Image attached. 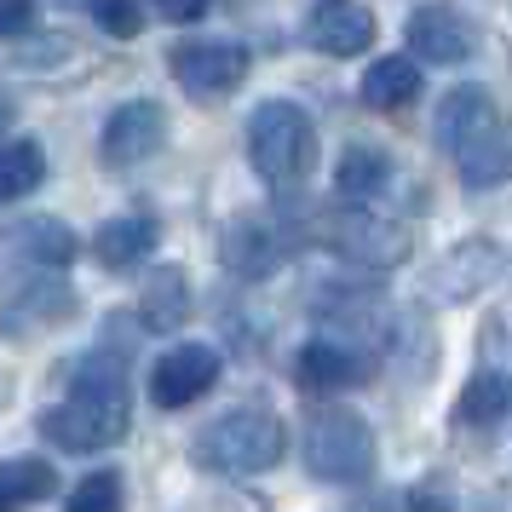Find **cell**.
<instances>
[{
  "instance_id": "6da1fadb",
  "label": "cell",
  "mask_w": 512,
  "mask_h": 512,
  "mask_svg": "<svg viewBox=\"0 0 512 512\" xmlns=\"http://www.w3.org/2000/svg\"><path fill=\"white\" fill-rule=\"evenodd\" d=\"M127 351H133L127 340H110V346L75 357L70 397L41 415V438L70 449V455H93V449H110V443L127 438V426H133V409H127Z\"/></svg>"
},
{
  "instance_id": "7a4b0ae2",
  "label": "cell",
  "mask_w": 512,
  "mask_h": 512,
  "mask_svg": "<svg viewBox=\"0 0 512 512\" xmlns=\"http://www.w3.org/2000/svg\"><path fill=\"white\" fill-rule=\"evenodd\" d=\"M432 127H438V144L449 150V162H455L466 190H495L507 179V167H512L507 121L495 110V93L489 87H478V81L449 87Z\"/></svg>"
},
{
  "instance_id": "3957f363",
  "label": "cell",
  "mask_w": 512,
  "mask_h": 512,
  "mask_svg": "<svg viewBox=\"0 0 512 512\" xmlns=\"http://www.w3.org/2000/svg\"><path fill=\"white\" fill-rule=\"evenodd\" d=\"M317 121L305 116L300 104H288V98H265L248 121V156H254V173L265 185H300L311 179V167H317Z\"/></svg>"
},
{
  "instance_id": "277c9868",
  "label": "cell",
  "mask_w": 512,
  "mask_h": 512,
  "mask_svg": "<svg viewBox=\"0 0 512 512\" xmlns=\"http://www.w3.org/2000/svg\"><path fill=\"white\" fill-rule=\"evenodd\" d=\"M305 472L317 484H369L374 478V426L346 403H323L305 420Z\"/></svg>"
},
{
  "instance_id": "5b68a950",
  "label": "cell",
  "mask_w": 512,
  "mask_h": 512,
  "mask_svg": "<svg viewBox=\"0 0 512 512\" xmlns=\"http://www.w3.org/2000/svg\"><path fill=\"white\" fill-rule=\"evenodd\" d=\"M196 466L208 472H231V478H248V472H271V466L288 455V426H282L271 409H231L219 415L196 438Z\"/></svg>"
},
{
  "instance_id": "8992f818",
  "label": "cell",
  "mask_w": 512,
  "mask_h": 512,
  "mask_svg": "<svg viewBox=\"0 0 512 512\" xmlns=\"http://www.w3.org/2000/svg\"><path fill=\"white\" fill-rule=\"evenodd\" d=\"M167 70L173 81L185 87L190 98H231L248 70H254V58L242 41H225V35H196V41H179V47L167 52Z\"/></svg>"
},
{
  "instance_id": "52a82bcc",
  "label": "cell",
  "mask_w": 512,
  "mask_h": 512,
  "mask_svg": "<svg viewBox=\"0 0 512 512\" xmlns=\"http://www.w3.org/2000/svg\"><path fill=\"white\" fill-rule=\"evenodd\" d=\"M323 231H328V242H334V254H346L351 265H363V271H392V265L409 259V225H397V219L363 208V202L340 208Z\"/></svg>"
},
{
  "instance_id": "ba28073f",
  "label": "cell",
  "mask_w": 512,
  "mask_h": 512,
  "mask_svg": "<svg viewBox=\"0 0 512 512\" xmlns=\"http://www.w3.org/2000/svg\"><path fill=\"white\" fill-rule=\"evenodd\" d=\"M374 374V351L357 346V340H340V334H317L294 351V380H300L305 397H340L351 386H363Z\"/></svg>"
},
{
  "instance_id": "9c48e42d",
  "label": "cell",
  "mask_w": 512,
  "mask_h": 512,
  "mask_svg": "<svg viewBox=\"0 0 512 512\" xmlns=\"http://www.w3.org/2000/svg\"><path fill=\"white\" fill-rule=\"evenodd\" d=\"M219 259L242 282L277 277L282 259H288V225H282L277 213H236L231 225H225V236H219Z\"/></svg>"
},
{
  "instance_id": "30bf717a",
  "label": "cell",
  "mask_w": 512,
  "mask_h": 512,
  "mask_svg": "<svg viewBox=\"0 0 512 512\" xmlns=\"http://www.w3.org/2000/svg\"><path fill=\"white\" fill-rule=\"evenodd\" d=\"M403 41H409L415 64H466L478 52V24L466 18L455 0H426V6L409 12Z\"/></svg>"
},
{
  "instance_id": "8fae6325",
  "label": "cell",
  "mask_w": 512,
  "mask_h": 512,
  "mask_svg": "<svg viewBox=\"0 0 512 512\" xmlns=\"http://www.w3.org/2000/svg\"><path fill=\"white\" fill-rule=\"evenodd\" d=\"M167 144V110L156 98H127L116 116L104 121V139H98V162L104 167H139L150 162Z\"/></svg>"
},
{
  "instance_id": "7c38bea8",
  "label": "cell",
  "mask_w": 512,
  "mask_h": 512,
  "mask_svg": "<svg viewBox=\"0 0 512 512\" xmlns=\"http://www.w3.org/2000/svg\"><path fill=\"white\" fill-rule=\"evenodd\" d=\"M213 386H219V351L202 346V340H185V346L162 351L156 369H150V403L156 409H190Z\"/></svg>"
},
{
  "instance_id": "4fadbf2b",
  "label": "cell",
  "mask_w": 512,
  "mask_h": 512,
  "mask_svg": "<svg viewBox=\"0 0 512 512\" xmlns=\"http://www.w3.org/2000/svg\"><path fill=\"white\" fill-rule=\"evenodd\" d=\"M305 41L323 58H363L374 47V12L363 0H317L305 18Z\"/></svg>"
},
{
  "instance_id": "5bb4252c",
  "label": "cell",
  "mask_w": 512,
  "mask_h": 512,
  "mask_svg": "<svg viewBox=\"0 0 512 512\" xmlns=\"http://www.w3.org/2000/svg\"><path fill=\"white\" fill-rule=\"evenodd\" d=\"M75 311H81V300H75L70 282H58V271H41V277L24 282L12 294V305L0 311V334H41V328L70 323Z\"/></svg>"
},
{
  "instance_id": "9a60e30c",
  "label": "cell",
  "mask_w": 512,
  "mask_h": 512,
  "mask_svg": "<svg viewBox=\"0 0 512 512\" xmlns=\"http://www.w3.org/2000/svg\"><path fill=\"white\" fill-rule=\"evenodd\" d=\"M6 248L35 265V271H64L75 254H81V236L64 225V219H52V213H35V219H12L6 225Z\"/></svg>"
},
{
  "instance_id": "2e32d148",
  "label": "cell",
  "mask_w": 512,
  "mask_h": 512,
  "mask_svg": "<svg viewBox=\"0 0 512 512\" xmlns=\"http://www.w3.org/2000/svg\"><path fill=\"white\" fill-rule=\"evenodd\" d=\"M156 248V219L150 213H121V219H104L93 236V259L104 271H133L144 254Z\"/></svg>"
},
{
  "instance_id": "e0dca14e",
  "label": "cell",
  "mask_w": 512,
  "mask_h": 512,
  "mask_svg": "<svg viewBox=\"0 0 512 512\" xmlns=\"http://www.w3.org/2000/svg\"><path fill=\"white\" fill-rule=\"evenodd\" d=\"M420 87H426L420 64L392 52V58H374L369 70H363V87H357V93H363L369 110H409V104L420 98Z\"/></svg>"
},
{
  "instance_id": "ac0fdd59",
  "label": "cell",
  "mask_w": 512,
  "mask_h": 512,
  "mask_svg": "<svg viewBox=\"0 0 512 512\" xmlns=\"http://www.w3.org/2000/svg\"><path fill=\"white\" fill-rule=\"evenodd\" d=\"M47 495H58V466L41 455H12L0 461V512H24L41 507Z\"/></svg>"
},
{
  "instance_id": "d6986e66",
  "label": "cell",
  "mask_w": 512,
  "mask_h": 512,
  "mask_svg": "<svg viewBox=\"0 0 512 512\" xmlns=\"http://www.w3.org/2000/svg\"><path fill=\"white\" fill-rule=\"evenodd\" d=\"M139 317L150 334H173V328L190 317V282L179 265H162V271H150V282H144V305Z\"/></svg>"
},
{
  "instance_id": "ffe728a7",
  "label": "cell",
  "mask_w": 512,
  "mask_h": 512,
  "mask_svg": "<svg viewBox=\"0 0 512 512\" xmlns=\"http://www.w3.org/2000/svg\"><path fill=\"white\" fill-rule=\"evenodd\" d=\"M392 185V162L369 150V144H351L340 167H334V190L346 196V202H380V190Z\"/></svg>"
},
{
  "instance_id": "44dd1931",
  "label": "cell",
  "mask_w": 512,
  "mask_h": 512,
  "mask_svg": "<svg viewBox=\"0 0 512 512\" xmlns=\"http://www.w3.org/2000/svg\"><path fill=\"white\" fill-rule=\"evenodd\" d=\"M47 179V150L35 139H0V208L24 202L29 190H41Z\"/></svg>"
},
{
  "instance_id": "7402d4cb",
  "label": "cell",
  "mask_w": 512,
  "mask_h": 512,
  "mask_svg": "<svg viewBox=\"0 0 512 512\" xmlns=\"http://www.w3.org/2000/svg\"><path fill=\"white\" fill-rule=\"evenodd\" d=\"M507 374L501 369H484L472 374L461 386V403H455V420H466V426H495V420H507Z\"/></svg>"
},
{
  "instance_id": "603a6c76",
  "label": "cell",
  "mask_w": 512,
  "mask_h": 512,
  "mask_svg": "<svg viewBox=\"0 0 512 512\" xmlns=\"http://www.w3.org/2000/svg\"><path fill=\"white\" fill-rule=\"evenodd\" d=\"M64 512H127V484H121V472H87V478L70 489Z\"/></svg>"
},
{
  "instance_id": "cb8c5ba5",
  "label": "cell",
  "mask_w": 512,
  "mask_h": 512,
  "mask_svg": "<svg viewBox=\"0 0 512 512\" xmlns=\"http://www.w3.org/2000/svg\"><path fill=\"white\" fill-rule=\"evenodd\" d=\"M87 12H93V24L104 35H116V41H133L144 29V0H81Z\"/></svg>"
},
{
  "instance_id": "d4e9b609",
  "label": "cell",
  "mask_w": 512,
  "mask_h": 512,
  "mask_svg": "<svg viewBox=\"0 0 512 512\" xmlns=\"http://www.w3.org/2000/svg\"><path fill=\"white\" fill-rule=\"evenodd\" d=\"M403 507L409 512H455V489L443 484V478H420V484L403 495Z\"/></svg>"
},
{
  "instance_id": "484cf974",
  "label": "cell",
  "mask_w": 512,
  "mask_h": 512,
  "mask_svg": "<svg viewBox=\"0 0 512 512\" xmlns=\"http://www.w3.org/2000/svg\"><path fill=\"white\" fill-rule=\"evenodd\" d=\"M213 0H150V12L162 18V24H196V18H208Z\"/></svg>"
},
{
  "instance_id": "4316f807",
  "label": "cell",
  "mask_w": 512,
  "mask_h": 512,
  "mask_svg": "<svg viewBox=\"0 0 512 512\" xmlns=\"http://www.w3.org/2000/svg\"><path fill=\"white\" fill-rule=\"evenodd\" d=\"M29 24H35V0H0V41L24 35Z\"/></svg>"
},
{
  "instance_id": "83f0119b",
  "label": "cell",
  "mask_w": 512,
  "mask_h": 512,
  "mask_svg": "<svg viewBox=\"0 0 512 512\" xmlns=\"http://www.w3.org/2000/svg\"><path fill=\"white\" fill-rule=\"evenodd\" d=\"M357 512H392V495H380V501H374V495H369V501H363V507H357Z\"/></svg>"
},
{
  "instance_id": "f1b7e54d",
  "label": "cell",
  "mask_w": 512,
  "mask_h": 512,
  "mask_svg": "<svg viewBox=\"0 0 512 512\" xmlns=\"http://www.w3.org/2000/svg\"><path fill=\"white\" fill-rule=\"evenodd\" d=\"M0 121H6V104H0Z\"/></svg>"
}]
</instances>
